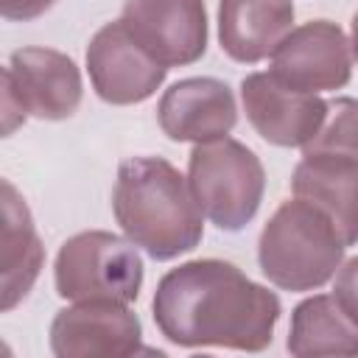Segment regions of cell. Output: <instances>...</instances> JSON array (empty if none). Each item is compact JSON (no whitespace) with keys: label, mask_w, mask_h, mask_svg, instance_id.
I'll return each instance as SVG.
<instances>
[{"label":"cell","mask_w":358,"mask_h":358,"mask_svg":"<svg viewBox=\"0 0 358 358\" xmlns=\"http://www.w3.org/2000/svg\"><path fill=\"white\" fill-rule=\"evenodd\" d=\"M53 282L56 294L67 302L112 299L131 305L143 288V257L129 238L87 229L62 243Z\"/></svg>","instance_id":"obj_5"},{"label":"cell","mask_w":358,"mask_h":358,"mask_svg":"<svg viewBox=\"0 0 358 358\" xmlns=\"http://www.w3.org/2000/svg\"><path fill=\"white\" fill-rule=\"evenodd\" d=\"M56 0H0V14L8 22H28L42 17Z\"/></svg>","instance_id":"obj_19"},{"label":"cell","mask_w":358,"mask_h":358,"mask_svg":"<svg viewBox=\"0 0 358 358\" xmlns=\"http://www.w3.org/2000/svg\"><path fill=\"white\" fill-rule=\"evenodd\" d=\"M87 73L101 101L112 106H131L148 101L165 81L168 67L159 64L123 25L106 22L87 45Z\"/></svg>","instance_id":"obj_9"},{"label":"cell","mask_w":358,"mask_h":358,"mask_svg":"<svg viewBox=\"0 0 358 358\" xmlns=\"http://www.w3.org/2000/svg\"><path fill=\"white\" fill-rule=\"evenodd\" d=\"M344 241L330 215L308 199L282 201L257 238L263 277L282 291H316L344 263Z\"/></svg>","instance_id":"obj_3"},{"label":"cell","mask_w":358,"mask_h":358,"mask_svg":"<svg viewBox=\"0 0 358 358\" xmlns=\"http://www.w3.org/2000/svg\"><path fill=\"white\" fill-rule=\"evenodd\" d=\"M285 350L296 358L358 355V324L333 294H313L291 310Z\"/></svg>","instance_id":"obj_16"},{"label":"cell","mask_w":358,"mask_h":358,"mask_svg":"<svg viewBox=\"0 0 358 358\" xmlns=\"http://www.w3.org/2000/svg\"><path fill=\"white\" fill-rule=\"evenodd\" d=\"M302 154H341L358 157V101L350 95H336L327 101V115L313 140Z\"/></svg>","instance_id":"obj_17"},{"label":"cell","mask_w":358,"mask_h":358,"mask_svg":"<svg viewBox=\"0 0 358 358\" xmlns=\"http://www.w3.org/2000/svg\"><path fill=\"white\" fill-rule=\"evenodd\" d=\"M50 352L56 358L137 355L143 352V324L126 302H73L50 322Z\"/></svg>","instance_id":"obj_8"},{"label":"cell","mask_w":358,"mask_h":358,"mask_svg":"<svg viewBox=\"0 0 358 358\" xmlns=\"http://www.w3.org/2000/svg\"><path fill=\"white\" fill-rule=\"evenodd\" d=\"M157 120L173 143H210L229 137L238 123L235 92L227 81L213 76H190L171 84L159 103Z\"/></svg>","instance_id":"obj_12"},{"label":"cell","mask_w":358,"mask_h":358,"mask_svg":"<svg viewBox=\"0 0 358 358\" xmlns=\"http://www.w3.org/2000/svg\"><path fill=\"white\" fill-rule=\"evenodd\" d=\"M112 213L123 235L154 260L187 255L204 238V213L187 176L162 157H129L120 162Z\"/></svg>","instance_id":"obj_2"},{"label":"cell","mask_w":358,"mask_h":358,"mask_svg":"<svg viewBox=\"0 0 358 358\" xmlns=\"http://www.w3.org/2000/svg\"><path fill=\"white\" fill-rule=\"evenodd\" d=\"M151 313L157 330L176 347L263 352L274 338L282 305L235 263L201 257L162 274Z\"/></svg>","instance_id":"obj_1"},{"label":"cell","mask_w":358,"mask_h":358,"mask_svg":"<svg viewBox=\"0 0 358 358\" xmlns=\"http://www.w3.org/2000/svg\"><path fill=\"white\" fill-rule=\"evenodd\" d=\"M3 302L0 308L8 313L14 310L28 291L34 288L42 266H45V246L34 227L31 210L17 187L3 179Z\"/></svg>","instance_id":"obj_15"},{"label":"cell","mask_w":358,"mask_h":358,"mask_svg":"<svg viewBox=\"0 0 358 358\" xmlns=\"http://www.w3.org/2000/svg\"><path fill=\"white\" fill-rule=\"evenodd\" d=\"M333 296L347 310V316L358 324V257H350L338 266L333 277Z\"/></svg>","instance_id":"obj_18"},{"label":"cell","mask_w":358,"mask_h":358,"mask_svg":"<svg viewBox=\"0 0 358 358\" xmlns=\"http://www.w3.org/2000/svg\"><path fill=\"white\" fill-rule=\"evenodd\" d=\"M120 20L168 70L193 64L207 53L204 0H126Z\"/></svg>","instance_id":"obj_10"},{"label":"cell","mask_w":358,"mask_h":358,"mask_svg":"<svg viewBox=\"0 0 358 358\" xmlns=\"http://www.w3.org/2000/svg\"><path fill=\"white\" fill-rule=\"evenodd\" d=\"M84 95L78 64L53 48H20L3 67V134L25 117L67 120Z\"/></svg>","instance_id":"obj_6"},{"label":"cell","mask_w":358,"mask_h":358,"mask_svg":"<svg viewBox=\"0 0 358 358\" xmlns=\"http://www.w3.org/2000/svg\"><path fill=\"white\" fill-rule=\"evenodd\" d=\"M291 193L322 207L344 246L358 243V157L302 154L291 176Z\"/></svg>","instance_id":"obj_14"},{"label":"cell","mask_w":358,"mask_h":358,"mask_svg":"<svg viewBox=\"0 0 358 358\" xmlns=\"http://www.w3.org/2000/svg\"><path fill=\"white\" fill-rule=\"evenodd\" d=\"M350 48H352V59L358 64V11L352 14V36H350Z\"/></svg>","instance_id":"obj_20"},{"label":"cell","mask_w":358,"mask_h":358,"mask_svg":"<svg viewBox=\"0 0 358 358\" xmlns=\"http://www.w3.org/2000/svg\"><path fill=\"white\" fill-rule=\"evenodd\" d=\"M268 59V73L302 92H333L352 78L350 39L330 20H310L291 28Z\"/></svg>","instance_id":"obj_7"},{"label":"cell","mask_w":358,"mask_h":358,"mask_svg":"<svg viewBox=\"0 0 358 358\" xmlns=\"http://www.w3.org/2000/svg\"><path fill=\"white\" fill-rule=\"evenodd\" d=\"M294 0H218V42L238 64L268 59L294 28Z\"/></svg>","instance_id":"obj_13"},{"label":"cell","mask_w":358,"mask_h":358,"mask_svg":"<svg viewBox=\"0 0 358 358\" xmlns=\"http://www.w3.org/2000/svg\"><path fill=\"white\" fill-rule=\"evenodd\" d=\"M241 103L252 129L280 148H305L327 115V101L316 92L294 90L271 73L243 76Z\"/></svg>","instance_id":"obj_11"},{"label":"cell","mask_w":358,"mask_h":358,"mask_svg":"<svg viewBox=\"0 0 358 358\" xmlns=\"http://www.w3.org/2000/svg\"><path fill=\"white\" fill-rule=\"evenodd\" d=\"M187 182L204 218L224 232L243 229L266 193L260 157L232 137L196 143L187 157Z\"/></svg>","instance_id":"obj_4"}]
</instances>
